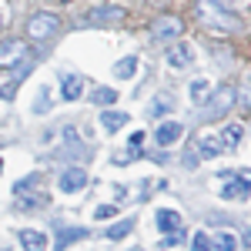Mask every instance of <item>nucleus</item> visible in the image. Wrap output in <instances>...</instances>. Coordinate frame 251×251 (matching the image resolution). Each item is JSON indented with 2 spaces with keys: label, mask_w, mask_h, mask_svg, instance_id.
<instances>
[{
  "label": "nucleus",
  "mask_w": 251,
  "mask_h": 251,
  "mask_svg": "<svg viewBox=\"0 0 251 251\" xmlns=\"http://www.w3.org/2000/svg\"><path fill=\"white\" fill-rule=\"evenodd\" d=\"M57 30H60V17H57V14H50V10L34 14V17L27 20V34H30L34 40H50Z\"/></svg>",
  "instance_id": "obj_1"
},
{
  "label": "nucleus",
  "mask_w": 251,
  "mask_h": 251,
  "mask_svg": "<svg viewBox=\"0 0 251 251\" xmlns=\"http://www.w3.org/2000/svg\"><path fill=\"white\" fill-rule=\"evenodd\" d=\"M24 64H30L27 44H20V40H3V44H0V67H17V74H20Z\"/></svg>",
  "instance_id": "obj_2"
},
{
  "label": "nucleus",
  "mask_w": 251,
  "mask_h": 251,
  "mask_svg": "<svg viewBox=\"0 0 251 251\" xmlns=\"http://www.w3.org/2000/svg\"><path fill=\"white\" fill-rule=\"evenodd\" d=\"M231 104H234V91L231 87H221L218 94L204 104V121H214V117H225L228 111H231Z\"/></svg>",
  "instance_id": "obj_3"
},
{
  "label": "nucleus",
  "mask_w": 251,
  "mask_h": 251,
  "mask_svg": "<svg viewBox=\"0 0 251 251\" xmlns=\"http://www.w3.org/2000/svg\"><path fill=\"white\" fill-rule=\"evenodd\" d=\"M168 64L177 67V71L191 67V64H194V47H191V44H184V40L171 44V47H168Z\"/></svg>",
  "instance_id": "obj_4"
},
{
  "label": "nucleus",
  "mask_w": 251,
  "mask_h": 251,
  "mask_svg": "<svg viewBox=\"0 0 251 251\" xmlns=\"http://www.w3.org/2000/svg\"><path fill=\"white\" fill-rule=\"evenodd\" d=\"M80 188H87V171L84 168H71V171L60 174V191L64 194H74Z\"/></svg>",
  "instance_id": "obj_5"
},
{
  "label": "nucleus",
  "mask_w": 251,
  "mask_h": 251,
  "mask_svg": "<svg viewBox=\"0 0 251 251\" xmlns=\"http://www.w3.org/2000/svg\"><path fill=\"white\" fill-rule=\"evenodd\" d=\"M225 174H228V177H234V181L221 188V198H228V201H245V198H248L251 181H245V177H238L234 171H225Z\"/></svg>",
  "instance_id": "obj_6"
},
{
  "label": "nucleus",
  "mask_w": 251,
  "mask_h": 251,
  "mask_svg": "<svg viewBox=\"0 0 251 251\" xmlns=\"http://www.w3.org/2000/svg\"><path fill=\"white\" fill-rule=\"evenodd\" d=\"M80 94H84V77L80 74H64V80H60V97L64 100H77Z\"/></svg>",
  "instance_id": "obj_7"
},
{
  "label": "nucleus",
  "mask_w": 251,
  "mask_h": 251,
  "mask_svg": "<svg viewBox=\"0 0 251 251\" xmlns=\"http://www.w3.org/2000/svg\"><path fill=\"white\" fill-rule=\"evenodd\" d=\"M201 17L204 20H218V24H225V27H234V17H228L225 7H218L214 0H201Z\"/></svg>",
  "instance_id": "obj_8"
},
{
  "label": "nucleus",
  "mask_w": 251,
  "mask_h": 251,
  "mask_svg": "<svg viewBox=\"0 0 251 251\" xmlns=\"http://www.w3.org/2000/svg\"><path fill=\"white\" fill-rule=\"evenodd\" d=\"M181 134H184V127H181V124H174V121H168V124H157V131H154V141H157V144H164V148H168V144H174V141H177Z\"/></svg>",
  "instance_id": "obj_9"
},
{
  "label": "nucleus",
  "mask_w": 251,
  "mask_h": 251,
  "mask_svg": "<svg viewBox=\"0 0 251 251\" xmlns=\"http://www.w3.org/2000/svg\"><path fill=\"white\" fill-rule=\"evenodd\" d=\"M127 121H131V114H124V111H104V114H100V127L114 134V131H121Z\"/></svg>",
  "instance_id": "obj_10"
},
{
  "label": "nucleus",
  "mask_w": 251,
  "mask_h": 251,
  "mask_svg": "<svg viewBox=\"0 0 251 251\" xmlns=\"http://www.w3.org/2000/svg\"><path fill=\"white\" fill-rule=\"evenodd\" d=\"M177 34H181V20H177V17H164V20H157V24H154V37H161V40L177 37Z\"/></svg>",
  "instance_id": "obj_11"
},
{
  "label": "nucleus",
  "mask_w": 251,
  "mask_h": 251,
  "mask_svg": "<svg viewBox=\"0 0 251 251\" xmlns=\"http://www.w3.org/2000/svg\"><path fill=\"white\" fill-rule=\"evenodd\" d=\"M154 221H157V228H161V231H177V228H181V214L168 211V208H161V211L154 214Z\"/></svg>",
  "instance_id": "obj_12"
},
{
  "label": "nucleus",
  "mask_w": 251,
  "mask_h": 251,
  "mask_svg": "<svg viewBox=\"0 0 251 251\" xmlns=\"http://www.w3.org/2000/svg\"><path fill=\"white\" fill-rule=\"evenodd\" d=\"M20 245L24 248H30V251H44L47 248V234H40V231H20Z\"/></svg>",
  "instance_id": "obj_13"
},
{
  "label": "nucleus",
  "mask_w": 251,
  "mask_h": 251,
  "mask_svg": "<svg viewBox=\"0 0 251 251\" xmlns=\"http://www.w3.org/2000/svg\"><path fill=\"white\" fill-rule=\"evenodd\" d=\"M80 238H87V228H60L54 241H57V248H67V245H74Z\"/></svg>",
  "instance_id": "obj_14"
},
{
  "label": "nucleus",
  "mask_w": 251,
  "mask_h": 251,
  "mask_svg": "<svg viewBox=\"0 0 251 251\" xmlns=\"http://www.w3.org/2000/svg\"><path fill=\"white\" fill-rule=\"evenodd\" d=\"M164 111H174V97H171V94H157L154 104L148 107V117H161Z\"/></svg>",
  "instance_id": "obj_15"
},
{
  "label": "nucleus",
  "mask_w": 251,
  "mask_h": 251,
  "mask_svg": "<svg viewBox=\"0 0 251 251\" xmlns=\"http://www.w3.org/2000/svg\"><path fill=\"white\" fill-rule=\"evenodd\" d=\"M241 134H245V127H241V124H231V127H225V131H221V144H225L228 151H234V148H238V141H241Z\"/></svg>",
  "instance_id": "obj_16"
},
{
  "label": "nucleus",
  "mask_w": 251,
  "mask_h": 251,
  "mask_svg": "<svg viewBox=\"0 0 251 251\" xmlns=\"http://www.w3.org/2000/svg\"><path fill=\"white\" fill-rule=\"evenodd\" d=\"M134 74H137V57H124V60H117L114 77H121V80H131Z\"/></svg>",
  "instance_id": "obj_17"
},
{
  "label": "nucleus",
  "mask_w": 251,
  "mask_h": 251,
  "mask_svg": "<svg viewBox=\"0 0 251 251\" xmlns=\"http://www.w3.org/2000/svg\"><path fill=\"white\" fill-rule=\"evenodd\" d=\"M124 17V10H117V7H100L97 14H91V20L94 24H104V20H121Z\"/></svg>",
  "instance_id": "obj_18"
},
{
  "label": "nucleus",
  "mask_w": 251,
  "mask_h": 251,
  "mask_svg": "<svg viewBox=\"0 0 251 251\" xmlns=\"http://www.w3.org/2000/svg\"><path fill=\"white\" fill-rule=\"evenodd\" d=\"M50 111V87H40L37 104H34V114H47Z\"/></svg>",
  "instance_id": "obj_19"
},
{
  "label": "nucleus",
  "mask_w": 251,
  "mask_h": 251,
  "mask_svg": "<svg viewBox=\"0 0 251 251\" xmlns=\"http://www.w3.org/2000/svg\"><path fill=\"white\" fill-rule=\"evenodd\" d=\"M208 97V80H194L191 84V104H204Z\"/></svg>",
  "instance_id": "obj_20"
},
{
  "label": "nucleus",
  "mask_w": 251,
  "mask_h": 251,
  "mask_svg": "<svg viewBox=\"0 0 251 251\" xmlns=\"http://www.w3.org/2000/svg\"><path fill=\"white\" fill-rule=\"evenodd\" d=\"M211 248H225V251H234V248H238V241H234L231 234H225V231H221V234H214V238H211Z\"/></svg>",
  "instance_id": "obj_21"
},
{
  "label": "nucleus",
  "mask_w": 251,
  "mask_h": 251,
  "mask_svg": "<svg viewBox=\"0 0 251 251\" xmlns=\"http://www.w3.org/2000/svg\"><path fill=\"white\" fill-rule=\"evenodd\" d=\"M91 100H97V104H114L117 91H111V87H97L94 94H91Z\"/></svg>",
  "instance_id": "obj_22"
},
{
  "label": "nucleus",
  "mask_w": 251,
  "mask_h": 251,
  "mask_svg": "<svg viewBox=\"0 0 251 251\" xmlns=\"http://www.w3.org/2000/svg\"><path fill=\"white\" fill-rule=\"evenodd\" d=\"M198 144H201V157H218V151H221L214 137H201Z\"/></svg>",
  "instance_id": "obj_23"
},
{
  "label": "nucleus",
  "mask_w": 251,
  "mask_h": 251,
  "mask_svg": "<svg viewBox=\"0 0 251 251\" xmlns=\"http://www.w3.org/2000/svg\"><path fill=\"white\" fill-rule=\"evenodd\" d=\"M131 228H134V221H121L117 228H107V238H111V241H117V238H124V234H131Z\"/></svg>",
  "instance_id": "obj_24"
},
{
  "label": "nucleus",
  "mask_w": 251,
  "mask_h": 251,
  "mask_svg": "<svg viewBox=\"0 0 251 251\" xmlns=\"http://www.w3.org/2000/svg\"><path fill=\"white\" fill-rule=\"evenodd\" d=\"M114 214H117V204H100L94 218H97V221H104V218H114Z\"/></svg>",
  "instance_id": "obj_25"
},
{
  "label": "nucleus",
  "mask_w": 251,
  "mask_h": 251,
  "mask_svg": "<svg viewBox=\"0 0 251 251\" xmlns=\"http://www.w3.org/2000/svg\"><path fill=\"white\" fill-rule=\"evenodd\" d=\"M194 248L198 251H204V248H211V238H208V234H194V241H191Z\"/></svg>",
  "instance_id": "obj_26"
},
{
  "label": "nucleus",
  "mask_w": 251,
  "mask_h": 251,
  "mask_svg": "<svg viewBox=\"0 0 251 251\" xmlns=\"http://www.w3.org/2000/svg\"><path fill=\"white\" fill-rule=\"evenodd\" d=\"M164 234H168V231H164ZM177 241H181V228H177V231H171L168 238H164V248H168V245H177Z\"/></svg>",
  "instance_id": "obj_27"
},
{
  "label": "nucleus",
  "mask_w": 251,
  "mask_h": 251,
  "mask_svg": "<svg viewBox=\"0 0 251 251\" xmlns=\"http://www.w3.org/2000/svg\"><path fill=\"white\" fill-rule=\"evenodd\" d=\"M184 164H188V168H198V154H191V151H188V154H184Z\"/></svg>",
  "instance_id": "obj_28"
},
{
  "label": "nucleus",
  "mask_w": 251,
  "mask_h": 251,
  "mask_svg": "<svg viewBox=\"0 0 251 251\" xmlns=\"http://www.w3.org/2000/svg\"><path fill=\"white\" fill-rule=\"evenodd\" d=\"M241 241H245V245H248V248H251V228H248V231H245V238H241Z\"/></svg>",
  "instance_id": "obj_29"
},
{
  "label": "nucleus",
  "mask_w": 251,
  "mask_h": 251,
  "mask_svg": "<svg viewBox=\"0 0 251 251\" xmlns=\"http://www.w3.org/2000/svg\"><path fill=\"white\" fill-rule=\"evenodd\" d=\"M0 27H3V10H0Z\"/></svg>",
  "instance_id": "obj_30"
}]
</instances>
